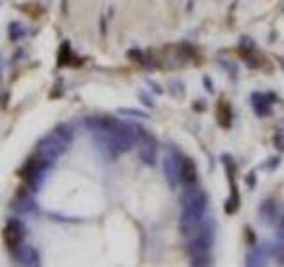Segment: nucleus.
<instances>
[{"mask_svg": "<svg viewBox=\"0 0 284 267\" xmlns=\"http://www.w3.org/2000/svg\"><path fill=\"white\" fill-rule=\"evenodd\" d=\"M16 262L23 266H38L39 264V255L32 246H18L16 247Z\"/></svg>", "mask_w": 284, "mask_h": 267, "instance_id": "nucleus-4", "label": "nucleus"}, {"mask_svg": "<svg viewBox=\"0 0 284 267\" xmlns=\"http://www.w3.org/2000/svg\"><path fill=\"white\" fill-rule=\"evenodd\" d=\"M213 225L211 223H201L195 230L194 241L190 242L189 253L194 266H206L209 264V249L213 246Z\"/></svg>", "mask_w": 284, "mask_h": 267, "instance_id": "nucleus-2", "label": "nucleus"}, {"mask_svg": "<svg viewBox=\"0 0 284 267\" xmlns=\"http://www.w3.org/2000/svg\"><path fill=\"white\" fill-rule=\"evenodd\" d=\"M181 203H183V212H181L180 228L185 235H189L194 233L203 223L206 210V194L197 187H190L185 191Z\"/></svg>", "mask_w": 284, "mask_h": 267, "instance_id": "nucleus-1", "label": "nucleus"}, {"mask_svg": "<svg viewBox=\"0 0 284 267\" xmlns=\"http://www.w3.org/2000/svg\"><path fill=\"white\" fill-rule=\"evenodd\" d=\"M13 207H15L18 212H21V214H29V212H34L36 210L34 200H32L29 194H23V196L16 198L15 203H13Z\"/></svg>", "mask_w": 284, "mask_h": 267, "instance_id": "nucleus-6", "label": "nucleus"}, {"mask_svg": "<svg viewBox=\"0 0 284 267\" xmlns=\"http://www.w3.org/2000/svg\"><path fill=\"white\" fill-rule=\"evenodd\" d=\"M140 157H142V161L148 162V164H155L156 161V146H155V141L153 139H144L142 141V146H140Z\"/></svg>", "mask_w": 284, "mask_h": 267, "instance_id": "nucleus-5", "label": "nucleus"}, {"mask_svg": "<svg viewBox=\"0 0 284 267\" xmlns=\"http://www.w3.org/2000/svg\"><path fill=\"white\" fill-rule=\"evenodd\" d=\"M181 180H185L187 184H194L195 182V167H194V164H192V161L183 162V175H181Z\"/></svg>", "mask_w": 284, "mask_h": 267, "instance_id": "nucleus-7", "label": "nucleus"}, {"mask_svg": "<svg viewBox=\"0 0 284 267\" xmlns=\"http://www.w3.org/2000/svg\"><path fill=\"white\" fill-rule=\"evenodd\" d=\"M162 166H164V173H165L167 182H169L172 187L178 185V182L181 180V175H183V161H180V157L178 155L169 153V155L164 157Z\"/></svg>", "mask_w": 284, "mask_h": 267, "instance_id": "nucleus-3", "label": "nucleus"}, {"mask_svg": "<svg viewBox=\"0 0 284 267\" xmlns=\"http://www.w3.org/2000/svg\"><path fill=\"white\" fill-rule=\"evenodd\" d=\"M252 102H254V109L259 114H266L270 111V103L265 100V95H254L252 96Z\"/></svg>", "mask_w": 284, "mask_h": 267, "instance_id": "nucleus-8", "label": "nucleus"}]
</instances>
